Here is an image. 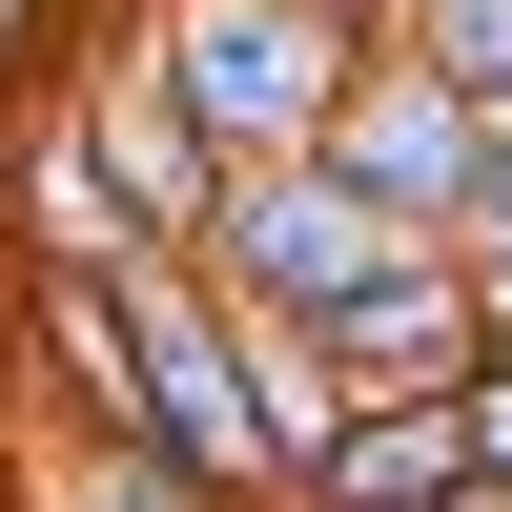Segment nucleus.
<instances>
[{
    "label": "nucleus",
    "instance_id": "nucleus-1",
    "mask_svg": "<svg viewBox=\"0 0 512 512\" xmlns=\"http://www.w3.org/2000/svg\"><path fill=\"white\" fill-rule=\"evenodd\" d=\"M123 41L205 164H308L328 103L369 82V0H123Z\"/></svg>",
    "mask_w": 512,
    "mask_h": 512
},
{
    "label": "nucleus",
    "instance_id": "nucleus-2",
    "mask_svg": "<svg viewBox=\"0 0 512 512\" xmlns=\"http://www.w3.org/2000/svg\"><path fill=\"white\" fill-rule=\"evenodd\" d=\"M205 308H267V328H328V308H369V287L410 267L390 226H369L328 164H226V205H205Z\"/></svg>",
    "mask_w": 512,
    "mask_h": 512
},
{
    "label": "nucleus",
    "instance_id": "nucleus-3",
    "mask_svg": "<svg viewBox=\"0 0 512 512\" xmlns=\"http://www.w3.org/2000/svg\"><path fill=\"white\" fill-rule=\"evenodd\" d=\"M308 164H328V185H349V205H369L390 246H451V205H472V164H492V123L451 103V82H410L390 41H369V82L328 103V144H308Z\"/></svg>",
    "mask_w": 512,
    "mask_h": 512
},
{
    "label": "nucleus",
    "instance_id": "nucleus-4",
    "mask_svg": "<svg viewBox=\"0 0 512 512\" xmlns=\"http://www.w3.org/2000/svg\"><path fill=\"white\" fill-rule=\"evenodd\" d=\"M472 369H492V328H472V287H451L431 246H410L369 308H328V390H349V410H451Z\"/></svg>",
    "mask_w": 512,
    "mask_h": 512
},
{
    "label": "nucleus",
    "instance_id": "nucleus-5",
    "mask_svg": "<svg viewBox=\"0 0 512 512\" xmlns=\"http://www.w3.org/2000/svg\"><path fill=\"white\" fill-rule=\"evenodd\" d=\"M451 492H472L451 410H349V431H328V472L287 492V512H451Z\"/></svg>",
    "mask_w": 512,
    "mask_h": 512
},
{
    "label": "nucleus",
    "instance_id": "nucleus-6",
    "mask_svg": "<svg viewBox=\"0 0 512 512\" xmlns=\"http://www.w3.org/2000/svg\"><path fill=\"white\" fill-rule=\"evenodd\" d=\"M369 41H390L410 82H451V103H472L492 144H512V0H390Z\"/></svg>",
    "mask_w": 512,
    "mask_h": 512
},
{
    "label": "nucleus",
    "instance_id": "nucleus-7",
    "mask_svg": "<svg viewBox=\"0 0 512 512\" xmlns=\"http://www.w3.org/2000/svg\"><path fill=\"white\" fill-rule=\"evenodd\" d=\"M21 512H226V492H185L164 451H21Z\"/></svg>",
    "mask_w": 512,
    "mask_h": 512
},
{
    "label": "nucleus",
    "instance_id": "nucleus-8",
    "mask_svg": "<svg viewBox=\"0 0 512 512\" xmlns=\"http://www.w3.org/2000/svg\"><path fill=\"white\" fill-rule=\"evenodd\" d=\"M431 267L472 287V328H492V349H512V144L472 164V205H451V246H431Z\"/></svg>",
    "mask_w": 512,
    "mask_h": 512
},
{
    "label": "nucleus",
    "instance_id": "nucleus-9",
    "mask_svg": "<svg viewBox=\"0 0 512 512\" xmlns=\"http://www.w3.org/2000/svg\"><path fill=\"white\" fill-rule=\"evenodd\" d=\"M451 451H472V472H492V492H512V349H492V369H472V390H451Z\"/></svg>",
    "mask_w": 512,
    "mask_h": 512
},
{
    "label": "nucleus",
    "instance_id": "nucleus-10",
    "mask_svg": "<svg viewBox=\"0 0 512 512\" xmlns=\"http://www.w3.org/2000/svg\"><path fill=\"white\" fill-rule=\"evenodd\" d=\"M21 21H41V0H0V62H21Z\"/></svg>",
    "mask_w": 512,
    "mask_h": 512
}]
</instances>
